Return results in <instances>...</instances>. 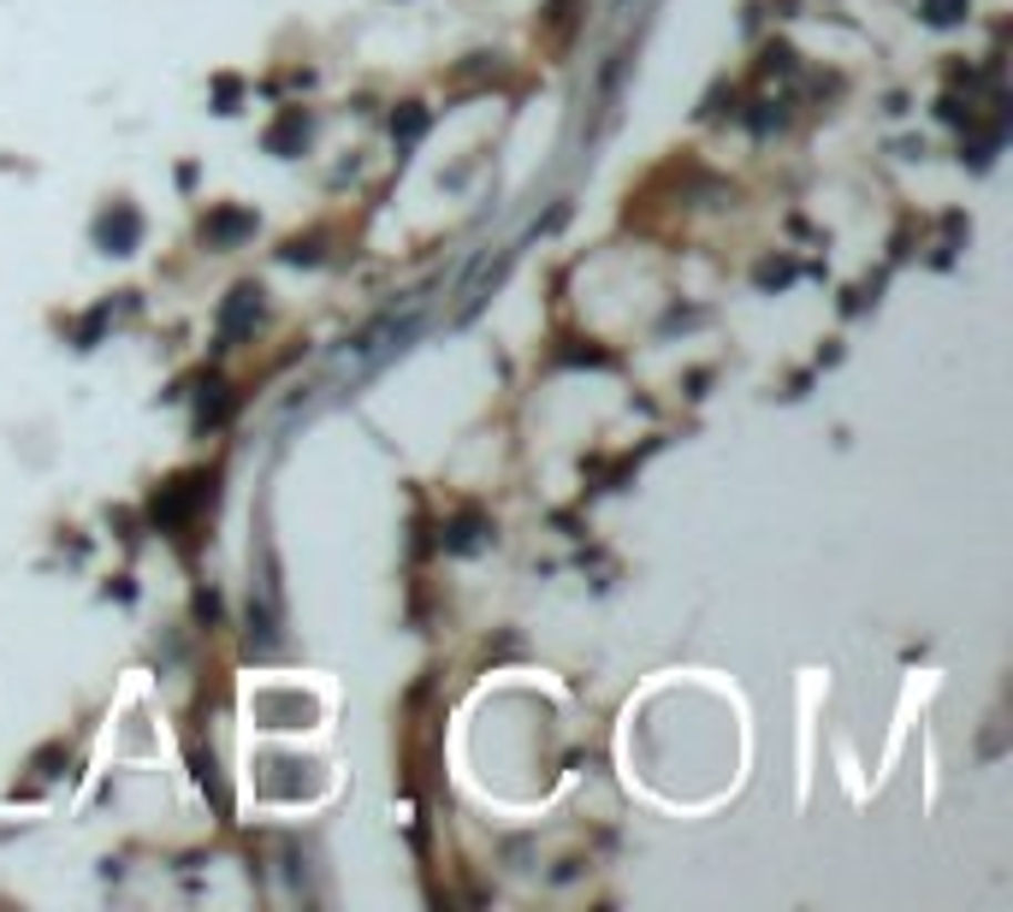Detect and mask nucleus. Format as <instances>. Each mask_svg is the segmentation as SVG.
Instances as JSON below:
<instances>
[{"label":"nucleus","instance_id":"1","mask_svg":"<svg viewBox=\"0 0 1013 912\" xmlns=\"http://www.w3.org/2000/svg\"><path fill=\"white\" fill-rule=\"evenodd\" d=\"M202 498H208V486H202V480H173V486H161V498H154V522H161L166 533L184 527Z\"/></svg>","mask_w":1013,"mask_h":912},{"label":"nucleus","instance_id":"2","mask_svg":"<svg viewBox=\"0 0 1013 912\" xmlns=\"http://www.w3.org/2000/svg\"><path fill=\"white\" fill-rule=\"evenodd\" d=\"M249 232H255V214H244V208H214V214H208V226H202V237H208L214 249L244 244Z\"/></svg>","mask_w":1013,"mask_h":912},{"label":"nucleus","instance_id":"3","mask_svg":"<svg viewBox=\"0 0 1013 912\" xmlns=\"http://www.w3.org/2000/svg\"><path fill=\"white\" fill-rule=\"evenodd\" d=\"M255 315H262V290H255V285H237L232 303H226V320H219V338H226V344L244 338V326H249Z\"/></svg>","mask_w":1013,"mask_h":912},{"label":"nucleus","instance_id":"4","mask_svg":"<svg viewBox=\"0 0 1013 912\" xmlns=\"http://www.w3.org/2000/svg\"><path fill=\"white\" fill-rule=\"evenodd\" d=\"M136 232H143V219H136L131 208H113L108 219H101V244H108L113 255H125L136 244Z\"/></svg>","mask_w":1013,"mask_h":912},{"label":"nucleus","instance_id":"5","mask_svg":"<svg viewBox=\"0 0 1013 912\" xmlns=\"http://www.w3.org/2000/svg\"><path fill=\"white\" fill-rule=\"evenodd\" d=\"M960 12H966V0H924V19L931 24H954Z\"/></svg>","mask_w":1013,"mask_h":912},{"label":"nucleus","instance_id":"6","mask_svg":"<svg viewBox=\"0 0 1013 912\" xmlns=\"http://www.w3.org/2000/svg\"><path fill=\"white\" fill-rule=\"evenodd\" d=\"M421 125H427V113H403L391 131H403V136H421Z\"/></svg>","mask_w":1013,"mask_h":912}]
</instances>
